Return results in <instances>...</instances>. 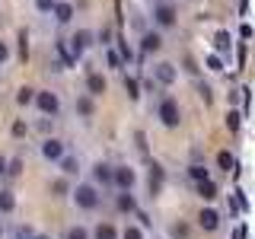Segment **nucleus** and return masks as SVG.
I'll return each instance as SVG.
<instances>
[{
	"label": "nucleus",
	"mask_w": 255,
	"mask_h": 239,
	"mask_svg": "<svg viewBox=\"0 0 255 239\" xmlns=\"http://www.w3.org/2000/svg\"><path fill=\"white\" fill-rule=\"evenodd\" d=\"M16 211V195H13V191H0V214H13Z\"/></svg>",
	"instance_id": "nucleus-19"
},
{
	"label": "nucleus",
	"mask_w": 255,
	"mask_h": 239,
	"mask_svg": "<svg viewBox=\"0 0 255 239\" xmlns=\"http://www.w3.org/2000/svg\"><path fill=\"white\" fill-rule=\"evenodd\" d=\"M70 195H74V204L80 211H96V207L102 204V191H99V185H93V182H80Z\"/></svg>",
	"instance_id": "nucleus-1"
},
{
	"label": "nucleus",
	"mask_w": 255,
	"mask_h": 239,
	"mask_svg": "<svg viewBox=\"0 0 255 239\" xmlns=\"http://www.w3.org/2000/svg\"><path fill=\"white\" fill-rule=\"evenodd\" d=\"M153 22L159 29H172L175 22H179V13H175V6L169 3V0H159V3H153Z\"/></svg>",
	"instance_id": "nucleus-3"
},
{
	"label": "nucleus",
	"mask_w": 255,
	"mask_h": 239,
	"mask_svg": "<svg viewBox=\"0 0 255 239\" xmlns=\"http://www.w3.org/2000/svg\"><path fill=\"white\" fill-rule=\"evenodd\" d=\"M214 42H217V48H220V51H227V48H230V35H227V32H220V35L214 38Z\"/></svg>",
	"instance_id": "nucleus-33"
},
{
	"label": "nucleus",
	"mask_w": 255,
	"mask_h": 239,
	"mask_svg": "<svg viewBox=\"0 0 255 239\" xmlns=\"http://www.w3.org/2000/svg\"><path fill=\"white\" fill-rule=\"evenodd\" d=\"M90 239H118V230L112 223H99V227L90 233Z\"/></svg>",
	"instance_id": "nucleus-16"
},
{
	"label": "nucleus",
	"mask_w": 255,
	"mask_h": 239,
	"mask_svg": "<svg viewBox=\"0 0 255 239\" xmlns=\"http://www.w3.org/2000/svg\"><path fill=\"white\" fill-rule=\"evenodd\" d=\"M96 112V106H93V96H77V115H83V118H90Z\"/></svg>",
	"instance_id": "nucleus-18"
},
{
	"label": "nucleus",
	"mask_w": 255,
	"mask_h": 239,
	"mask_svg": "<svg viewBox=\"0 0 255 239\" xmlns=\"http://www.w3.org/2000/svg\"><path fill=\"white\" fill-rule=\"evenodd\" d=\"M106 90H109V80L102 77V74H90V77H86V96H93V99H96V96H102Z\"/></svg>",
	"instance_id": "nucleus-11"
},
{
	"label": "nucleus",
	"mask_w": 255,
	"mask_h": 239,
	"mask_svg": "<svg viewBox=\"0 0 255 239\" xmlns=\"http://www.w3.org/2000/svg\"><path fill=\"white\" fill-rule=\"evenodd\" d=\"M198 185V195L204 198V201H214V198H217V185H214L211 179H201V182H195Z\"/></svg>",
	"instance_id": "nucleus-17"
},
{
	"label": "nucleus",
	"mask_w": 255,
	"mask_h": 239,
	"mask_svg": "<svg viewBox=\"0 0 255 239\" xmlns=\"http://www.w3.org/2000/svg\"><path fill=\"white\" fill-rule=\"evenodd\" d=\"M32 102H35V109L42 112V115H58L61 112V99H58V93H51V90H42V93H35L32 96Z\"/></svg>",
	"instance_id": "nucleus-4"
},
{
	"label": "nucleus",
	"mask_w": 255,
	"mask_h": 239,
	"mask_svg": "<svg viewBox=\"0 0 255 239\" xmlns=\"http://www.w3.org/2000/svg\"><path fill=\"white\" fill-rule=\"evenodd\" d=\"M118 239H143V227H137V223H128L122 233H118Z\"/></svg>",
	"instance_id": "nucleus-22"
},
{
	"label": "nucleus",
	"mask_w": 255,
	"mask_h": 239,
	"mask_svg": "<svg viewBox=\"0 0 255 239\" xmlns=\"http://www.w3.org/2000/svg\"><path fill=\"white\" fill-rule=\"evenodd\" d=\"M198 227H201V230H207V233H214V230L220 227V214L214 211V207H204V211L198 214Z\"/></svg>",
	"instance_id": "nucleus-10"
},
{
	"label": "nucleus",
	"mask_w": 255,
	"mask_h": 239,
	"mask_svg": "<svg viewBox=\"0 0 255 239\" xmlns=\"http://www.w3.org/2000/svg\"><path fill=\"white\" fill-rule=\"evenodd\" d=\"M159 185H163V166H159V163H153V166H150V188H159Z\"/></svg>",
	"instance_id": "nucleus-25"
},
{
	"label": "nucleus",
	"mask_w": 255,
	"mask_h": 239,
	"mask_svg": "<svg viewBox=\"0 0 255 239\" xmlns=\"http://www.w3.org/2000/svg\"><path fill=\"white\" fill-rule=\"evenodd\" d=\"M0 236H3V227H0Z\"/></svg>",
	"instance_id": "nucleus-40"
},
{
	"label": "nucleus",
	"mask_w": 255,
	"mask_h": 239,
	"mask_svg": "<svg viewBox=\"0 0 255 239\" xmlns=\"http://www.w3.org/2000/svg\"><path fill=\"white\" fill-rule=\"evenodd\" d=\"M112 185L118 191H131L137 185V172H134L131 166H112Z\"/></svg>",
	"instance_id": "nucleus-5"
},
{
	"label": "nucleus",
	"mask_w": 255,
	"mask_h": 239,
	"mask_svg": "<svg viewBox=\"0 0 255 239\" xmlns=\"http://www.w3.org/2000/svg\"><path fill=\"white\" fill-rule=\"evenodd\" d=\"M3 172H6V159L0 156V175H3Z\"/></svg>",
	"instance_id": "nucleus-38"
},
{
	"label": "nucleus",
	"mask_w": 255,
	"mask_h": 239,
	"mask_svg": "<svg viewBox=\"0 0 255 239\" xmlns=\"http://www.w3.org/2000/svg\"><path fill=\"white\" fill-rule=\"evenodd\" d=\"M51 16H54V22L67 26V22L74 19V3H70V0H54V6H51Z\"/></svg>",
	"instance_id": "nucleus-9"
},
{
	"label": "nucleus",
	"mask_w": 255,
	"mask_h": 239,
	"mask_svg": "<svg viewBox=\"0 0 255 239\" xmlns=\"http://www.w3.org/2000/svg\"><path fill=\"white\" fill-rule=\"evenodd\" d=\"M115 207H118L122 214H134V211H137V201H134L131 191H122V195L115 198Z\"/></svg>",
	"instance_id": "nucleus-14"
},
{
	"label": "nucleus",
	"mask_w": 255,
	"mask_h": 239,
	"mask_svg": "<svg viewBox=\"0 0 255 239\" xmlns=\"http://www.w3.org/2000/svg\"><path fill=\"white\" fill-rule=\"evenodd\" d=\"M51 6H54V0H35V10L38 13H51Z\"/></svg>",
	"instance_id": "nucleus-32"
},
{
	"label": "nucleus",
	"mask_w": 255,
	"mask_h": 239,
	"mask_svg": "<svg viewBox=\"0 0 255 239\" xmlns=\"http://www.w3.org/2000/svg\"><path fill=\"white\" fill-rule=\"evenodd\" d=\"M38 153H42L48 163H58V159L64 156V140H58V137H45L42 147H38Z\"/></svg>",
	"instance_id": "nucleus-8"
},
{
	"label": "nucleus",
	"mask_w": 255,
	"mask_h": 239,
	"mask_svg": "<svg viewBox=\"0 0 255 239\" xmlns=\"http://www.w3.org/2000/svg\"><path fill=\"white\" fill-rule=\"evenodd\" d=\"M153 80L159 86H172L175 80H179V70H175V64H169V61H159L153 67Z\"/></svg>",
	"instance_id": "nucleus-7"
},
{
	"label": "nucleus",
	"mask_w": 255,
	"mask_h": 239,
	"mask_svg": "<svg viewBox=\"0 0 255 239\" xmlns=\"http://www.w3.org/2000/svg\"><path fill=\"white\" fill-rule=\"evenodd\" d=\"M58 166H61V172L70 179V175H77V169H80V159H77V156H67V153H64V156L58 159Z\"/></svg>",
	"instance_id": "nucleus-15"
},
{
	"label": "nucleus",
	"mask_w": 255,
	"mask_h": 239,
	"mask_svg": "<svg viewBox=\"0 0 255 239\" xmlns=\"http://www.w3.org/2000/svg\"><path fill=\"white\" fill-rule=\"evenodd\" d=\"M26 131H29V127H26V121H16V124H13V134H16V137H22Z\"/></svg>",
	"instance_id": "nucleus-35"
},
{
	"label": "nucleus",
	"mask_w": 255,
	"mask_h": 239,
	"mask_svg": "<svg viewBox=\"0 0 255 239\" xmlns=\"http://www.w3.org/2000/svg\"><path fill=\"white\" fill-rule=\"evenodd\" d=\"M163 48V35L159 32H143V38H140V51L143 54H150V51H159Z\"/></svg>",
	"instance_id": "nucleus-12"
},
{
	"label": "nucleus",
	"mask_w": 255,
	"mask_h": 239,
	"mask_svg": "<svg viewBox=\"0 0 255 239\" xmlns=\"http://www.w3.org/2000/svg\"><path fill=\"white\" fill-rule=\"evenodd\" d=\"M93 185H112V166L109 163L93 166Z\"/></svg>",
	"instance_id": "nucleus-13"
},
{
	"label": "nucleus",
	"mask_w": 255,
	"mask_h": 239,
	"mask_svg": "<svg viewBox=\"0 0 255 239\" xmlns=\"http://www.w3.org/2000/svg\"><path fill=\"white\" fill-rule=\"evenodd\" d=\"M125 93H128V99H140V83H137V77H125Z\"/></svg>",
	"instance_id": "nucleus-23"
},
{
	"label": "nucleus",
	"mask_w": 255,
	"mask_h": 239,
	"mask_svg": "<svg viewBox=\"0 0 255 239\" xmlns=\"http://www.w3.org/2000/svg\"><path fill=\"white\" fill-rule=\"evenodd\" d=\"M64 239H90V230L86 227H70L67 233H64Z\"/></svg>",
	"instance_id": "nucleus-28"
},
{
	"label": "nucleus",
	"mask_w": 255,
	"mask_h": 239,
	"mask_svg": "<svg viewBox=\"0 0 255 239\" xmlns=\"http://www.w3.org/2000/svg\"><path fill=\"white\" fill-rule=\"evenodd\" d=\"M239 124H243V112L230 109L227 112V127H230V131H239Z\"/></svg>",
	"instance_id": "nucleus-26"
},
{
	"label": "nucleus",
	"mask_w": 255,
	"mask_h": 239,
	"mask_svg": "<svg viewBox=\"0 0 255 239\" xmlns=\"http://www.w3.org/2000/svg\"><path fill=\"white\" fill-rule=\"evenodd\" d=\"M188 233H191V230L185 227V223H175V227H172V236L175 239H188Z\"/></svg>",
	"instance_id": "nucleus-30"
},
{
	"label": "nucleus",
	"mask_w": 255,
	"mask_h": 239,
	"mask_svg": "<svg viewBox=\"0 0 255 239\" xmlns=\"http://www.w3.org/2000/svg\"><path fill=\"white\" fill-rule=\"evenodd\" d=\"M156 118L163 121L166 127H179L182 121V109H179V102L172 99V96H163V99L156 102Z\"/></svg>",
	"instance_id": "nucleus-2"
},
{
	"label": "nucleus",
	"mask_w": 255,
	"mask_h": 239,
	"mask_svg": "<svg viewBox=\"0 0 255 239\" xmlns=\"http://www.w3.org/2000/svg\"><path fill=\"white\" fill-rule=\"evenodd\" d=\"M99 42H102V45H112V29H102V32H99Z\"/></svg>",
	"instance_id": "nucleus-36"
},
{
	"label": "nucleus",
	"mask_w": 255,
	"mask_h": 239,
	"mask_svg": "<svg viewBox=\"0 0 255 239\" xmlns=\"http://www.w3.org/2000/svg\"><path fill=\"white\" fill-rule=\"evenodd\" d=\"M188 179H191V182H201V179H211V172H207L204 163H191V166H188Z\"/></svg>",
	"instance_id": "nucleus-20"
},
{
	"label": "nucleus",
	"mask_w": 255,
	"mask_h": 239,
	"mask_svg": "<svg viewBox=\"0 0 255 239\" xmlns=\"http://www.w3.org/2000/svg\"><path fill=\"white\" fill-rule=\"evenodd\" d=\"M32 96H35V90H29V86H22V90L16 93V102H19V106H32Z\"/></svg>",
	"instance_id": "nucleus-29"
},
{
	"label": "nucleus",
	"mask_w": 255,
	"mask_h": 239,
	"mask_svg": "<svg viewBox=\"0 0 255 239\" xmlns=\"http://www.w3.org/2000/svg\"><path fill=\"white\" fill-rule=\"evenodd\" d=\"M169 3H172V0H169Z\"/></svg>",
	"instance_id": "nucleus-41"
},
{
	"label": "nucleus",
	"mask_w": 255,
	"mask_h": 239,
	"mask_svg": "<svg viewBox=\"0 0 255 239\" xmlns=\"http://www.w3.org/2000/svg\"><path fill=\"white\" fill-rule=\"evenodd\" d=\"M106 61H109V67H112V70H122V67H125V61L118 58L115 48H109V51H106Z\"/></svg>",
	"instance_id": "nucleus-27"
},
{
	"label": "nucleus",
	"mask_w": 255,
	"mask_h": 239,
	"mask_svg": "<svg viewBox=\"0 0 255 239\" xmlns=\"http://www.w3.org/2000/svg\"><path fill=\"white\" fill-rule=\"evenodd\" d=\"M233 239H246V227H239L236 233H233Z\"/></svg>",
	"instance_id": "nucleus-37"
},
{
	"label": "nucleus",
	"mask_w": 255,
	"mask_h": 239,
	"mask_svg": "<svg viewBox=\"0 0 255 239\" xmlns=\"http://www.w3.org/2000/svg\"><path fill=\"white\" fill-rule=\"evenodd\" d=\"M6 61H10V45H6L3 38H0V67H3Z\"/></svg>",
	"instance_id": "nucleus-31"
},
{
	"label": "nucleus",
	"mask_w": 255,
	"mask_h": 239,
	"mask_svg": "<svg viewBox=\"0 0 255 239\" xmlns=\"http://www.w3.org/2000/svg\"><path fill=\"white\" fill-rule=\"evenodd\" d=\"M217 166H220V169H223V172H230V169H236V156H233V153H230V150H220V153H217Z\"/></svg>",
	"instance_id": "nucleus-21"
},
{
	"label": "nucleus",
	"mask_w": 255,
	"mask_h": 239,
	"mask_svg": "<svg viewBox=\"0 0 255 239\" xmlns=\"http://www.w3.org/2000/svg\"><path fill=\"white\" fill-rule=\"evenodd\" d=\"M93 45V32L90 29H77L74 35L67 38V48H70V54H74V61L77 58H83V51Z\"/></svg>",
	"instance_id": "nucleus-6"
},
{
	"label": "nucleus",
	"mask_w": 255,
	"mask_h": 239,
	"mask_svg": "<svg viewBox=\"0 0 255 239\" xmlns=\"http://www.w3.org/2000/svg\"><path fill=\"white\" fill-rule=\"evenodd\" d=\"M207 67H211V70H223V61L217 58V54H211V58H207Z\"/></svg>",
	"instance_id": "nucleus-34"
},
{
	"label": "nucleus",
	"mask_w": 255,
	"mask_h": 239,
	"mask_svg": "<svg viewBox=\"0 0 255 239\" xmlns=\"http://www.w3.org/2000/svg\"><path fill=\"white\" fill-rule=\"evenodd\" d=\"M35 239H48V236H35Z\"/></svg>",
	"instance_id": "nucleus-39"
},
{
	"label": "nucleus",
	"mask_w": 255,
	"mask_h": 239,
	"mask_svg": "<svg viewBox=\"0 0 255 239\" xmlns=\"http://www.w3.org/2000/svg\"><path fill=\"white\" fill-rule=\"evenodd\" d=\"M67 191H70V182H67V175H64V179H54V182H51V195H54V198H64Z\"/></svg>",
	"instance_id": "nucleus-24"
}]
</instances>
